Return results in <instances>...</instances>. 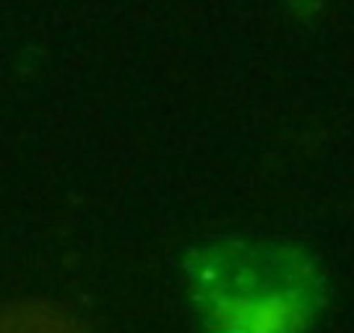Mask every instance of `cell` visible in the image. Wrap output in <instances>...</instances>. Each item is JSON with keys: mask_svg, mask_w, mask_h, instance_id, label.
Masks as SVG:
<instances>
[{"mask_svg": "<svg viewBox=\"0 0 354 333\" xmlns=\"http://www.w3.org/2000/svg\"><path fill=\"white\" fill-rule=\"evenodd\" d=\"M188 284L206 333H302L323 302V281L302 250L227 240L196 250Z\"/></svg>", "mask_w": 354, "mask_h": 333, "instance_id": "obj_1", "label": "cell"}, {"mask_svg": "<svg viewBox=\"0 0 354 333\" xmlns=\"http://www.w3.org/2000/svg\"><path fill=\"white\" fill-rule=\"evenodd\" d=\"M0 333H86L50 302L16 300L0 305Z\"/></svg>", "mask_w": 354, "mask_h": 333, "instance_id": "obj_2", "label": "cell"}]
</instances>
